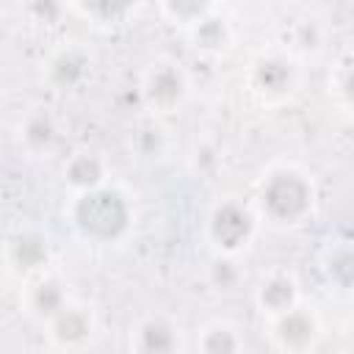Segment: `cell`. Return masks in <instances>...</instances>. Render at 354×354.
<instances>
[{
	"label": "cell",
	"instance_id": "obj_1",
	"mask_svg": "<svg viewBox=\"0 0 354 354\" xmlns=\"http://www.w3.org/2000/svg\"><path fill=\"white\" fill-rule=\"evenodd\" d=\"M75 230L94 243H113L119 241L133 221V207L119 188L100 185L94 191L77 194L69 210Z\"/></svg>",
	"mask_w": 354,
	"mask_h": 354
},
{
	"label": "cell",
	"instance_id": "obj_2",
	"mask_svg": "<svg viewBox=\"0 0 354 354\" xmlns=\"http://www.w3.org/2000/svg\"><path fill=\"white\" fill-rule=\"evenodd\" d=\"M315 188L310 177L299 169L282 166L263 177L260 185V210L277 224H299L313 213Z\"/></svg>",
	"mask_w": 354,
	"mask_h": 354
},
{
	"label": "cell",
	"instance_id": "obj_3",
	"mask_svg": "<svg viewBox=\"0 0 354 354\" xmlns=\"http://www.w3.org/2000/svg\"><path fill=\"white\" fill-rule=\"evenodd\" d=\"M254 230H257L254 213L238 199H224L210 210L207 238L221 254L232 257L235 252H241L254 238Z\"/></svg>",
	"mask_w": 354,
	"mask_h": 354
},
{
	"label": "cell",
	"instance_id": "obj_4",
	"mask_svg": "<svg viewBox=\"0 0 354 354\" xmlns=\"http://www.w3.org/2000/svg\"><path fill=\"white\" fill-rule=\"evenodd\" d=\"M141 97L155 113L177 111L188 97V75L177 61H155L141 83Z\"/></svg>",
	"mask_w": 354,
	"mask_h": 354
},
{
	"label": "cell",
	"instance_id": "obj_5",
	"mask_svg": "<svg viewBox=\"0 0 354 354\" xmlns=\"http://www.w3.org/2000/svg\"><path fill=\"white\" fill-rule=\"evenodd\" d=\"M299 80V69L293 55L288 53H266L252 64V86L266 100H279L293 91Z\"/></svg>",
	"mask_w": 354,
	"mask_h": 354
},
{
	"label": "cell",
	"instance_id": "obj_6",
	"mask_svg": "<svg viewBox=\"0 0 354 354\" xmlns=\"http://www.w3.org/2000/svg\"><path fill=\"white\" fill-rule=\"evenodd\" d=\"M274 337L285 354H310L318 340V318L307 307H290L274 318Z\"/></svg>",
	"mask_w": 354,
	"mask_h": 354
},
{
	"label": "cell",
	"instance_id": "obj_7",
	"mask_svg": "<svg viewBox=\"0 0 354 354\" xmlns=\"http://www.w3.org/2000/svg\"><path fill=\"white\" fill-rule=\"evenodd\" d=\"M6 263L17 277H33L50 263V243L41 232L22 230L8 238Z\"/></svg>",
	"mask_w": 354,
	"mask_h": 354
},
{
	"label": "cell",
	"instance_id": "obj_8",
	"mask_svg": "<svg viewBox=\"0 0 354 354\" xmlns=\"http://www.w3.org/2000/svg\"><path fill=\"white\" fill-rule=\"evenodd\" d=\"M88 66H91L88 53L69 44L50 55V61L44 64V80L55 91H72L88 77Z\"/></svg>",
	"mask_w": 354,
	"mask_h": 354
},
{
	"label": "cell",
	"instance_id": "obj_9",
	"mask_svg": "<svg viewBox=\"0 0 354 354\" xmlns=\"http://www.w3.org/2000/svg\"><path fill=\"white\" fill-rule=\"evenodd\" d=\"M180 332L166 315H147L133 337V354H177Z\"/></svg>",
	"mask_w": 354,
	"mask_h": 354
},
{
	"label": "cell",
	"instance_id": "obj_10",
	"mask_svg": "<svg viewBox=\"0 0 354 354\" xmlns=\"http://www.w3.org/2000/svg\"><path fill=\"white\" fill-rule=\"evenodd\" d=\"M185 33H188L191 47L199 50V53H205V55H221V53H227L232 47V39H235L232 25L218 11V6L205 19H199L196 25H191Z\"/></svg>",
	"mask_w": 354,
	"mask_h": 354
},
{
	"label": "cell",
	"instance_id": "obj_11",
	"mask_svg": "<svg viewBox=\"0 0 354 354\" xmlns=\"http://www.w3.org/2000/svg\"><path fill=\"white\" fill-rule=\"evenodd\" d=\"M50 337L64 346V348H77L83 343L91 340L94 335V318L86 307H77V304H66V310H61L50 324Z\"/></svg>",
	"mask_w": 354,
	"mask_h": 354
},
{
	"label": "cell",
	"instance_id": "obj_12",
	"mask_svg": "<svg viewBox=\"0 0 354 354\" xmlns=\"http://www.w3.org/2000/svg\"><path fill=\"white\" fill-rule=\"evenodd\" d=\"M257 304L271 318L288 313L290 307L299 304V285H296V279L290 274H285V271L268 274L260 282V288H257Z\"/></svg>",
	"mask_w": 354,
	"mask_h": 354
},
{
	"label": "cell",
	"instance_id": "obj_13",
	"mask_svg": "<svg viewBox=\"0 0 354 354\" xmlns=\"http://www.w3.org/2000/svg\"><path fill=\"white\" fill-rule=\"evenodd\" d=\"M66 288L55 277H39L28 290V313L41 324H50L61 310H66Z\"/></svg>",
	"mask_w": 354,
	"mask_h": 354
},
{
	"label": "cell",
	"instance_id": "obj_14",
	"mask_svg": "<svg viewBox=\"0 0 354 354\" xmlns=\"http://www.w3.org/2000/svg\"><path fill=\"white\" fill-rule=\"evenodd\" d=\"M64 180L77 194L94 191V188L105 185V163L94 152H77L64 163Z\"/></svg>",
	"mask_w": 354,
	"mask_h": 354
},
{
	"label": "cell",
	"instance_id": "obj_15",
	"mask_svg": "<svg viewBox=\"0 0 354 354\" xmlns=\"http://www.w3.org/2000/svg\"><path fill=\"white\" fill-rule=\"evenodd\" d=\"M58 136V124L47 111H33L22 122V144L28 152H44L53 147Z\"/></svg>",
	"mask_w": 354,
	"mask_h": 354
},
{
	"label": "cell",
	"instance_id": "obj_16",
	"mask_svg": "<svg viewBox=\"0 0 354 354\" xmlns=\"http://www.w3.org/2000/svg\"><path fill=\"white\" fill-rule=\"evenodd\" d=\"M130 147H133V152H136L138 158H144V160H155V158H160V155L166 152V147H169V138H166L163 124H158L155 119L141 122V124L133 130Z\"/></svg>",
	"mask_w": 354,
	"mask_h": 354
},
{
	"label": "cell",
	"instance_id": "obj_17",
	"mask_svg": "<svg viewBox=\"0 0 354 354\" xmlns=\"http://www.w3.org/2000/svg\"><path fill=\"white\" fill-rule=\"evenodd\" d=\"M199 354H241V335L235 326L216 321L199 335Z\"/></svg>",
	"mask_w": 354,
	"mask_h": 354
},
{
	"label": "cell",
	"instance_id": "obj_18",
	"mask_svg": "<svg viewBox=\"0 0 354 354\" xmlns=\"http://www.w3.org/2000/svg\"><path fill=\"white\" fill-rule=\"evenodd\" d=\"M158 8H160V14L171 25H180L183 30H188L191 25H196L199 19H205L216 8V3H207V0H166Z\"/></svg>",
	"mask_w": 354,
	"mask_h": 354
},
{
	"label": "cell",
	"instance_id": "obj_19",
	"mask_svg": "<svg viewBox=\"0 0 354 354\" xmlns=\"http://www.w3.org/2000/svg\"><path fill=\"white\" fill-rule=\"evenodd\" d=\"M72 11L83 14L91 22H100V25H119V22H127L138 11V6H133V3H102L100 0V3H75Z\"/></svg>",
	"mask_w": 354,
	"mask_h": 354
},
{
	"label": "cell",
	"instance_id": "obj_20",
	"mask_svg": "<svg viewBox=\"0 0 354 354\" xmlns=\"http://www.w3.org/2000/svg\"><path fill=\"white\" fill-rule=\"evenodd\" d=\"M290 39V50L293 53H304V55H313L324 47V28L315 22V19H296V25L290 28L288 33Z\"/></svg>",
	"mask_w": 354,
	"mask_h": 354
},
{
	"label": "cell",
	"instance_id": "obj_21",
	"mask_svg": "<svg viewBox=\"0 0 354 354\" xmlns=\"http://www.w3.org/2000/svg\"><path fill=\"white\" fill-rule=\"evenodd\" d=\"M207 279H210V285H213L216 290L230 293V290H235V288L241 285V268H238V263H235L230 254H218V257L210 263Z\"/></svg>",
	"mask_w": 354,
	"mask_h": 354
},
{
	"label": "cell",
	"instance_id": "obj_22",
	"mask_svg": "<svg viewBox=\"0 0 354 354\" xmlns=\"http://www.w3.org/2000/svg\"><path fill=\"white\" fill-rule=\"evenodd\" d=\"M354 257H351V252L348 249H340V252H335L332 254V282H337L340 288H348L351 285V274H354Z\"/></svg>",
	"mask_w": 354,
	"mask_h": 354
},
{
	"label": "cell",
	"instance_id": "obj_23",
	"mask_svg": "<svg viewBox=\"0 0 354 354\" xmlns=\"http://www.w3.org/2000/svg\"><path fill=\"white\" fill-rule=\"evenodd\" d=\"M329 86H335V91H337V97H340V102L348 108L351 105V61L348 58H343V64L337 66V72L332 75V83Z\"/></svg>",
	"mask_w": 354,
	"mask_h": 354
},
{
	"label": "cell",
	"instance_id": "obj_24",
	"mask_svg": "<svg viewBox=\"0 0 354 354\" xmlns=\"http://www.w3.org/2000/svg\"><path fill=\"white\" fill-rule=\"evenodd\" d=\"M216 163H218V155H216V149L210 144H199L194 149V155H191V166H194L196 174H210L216 169Z\"/></svg>",
	"mask_w": 354,
	"mask_h": 354
}]
</instances>
